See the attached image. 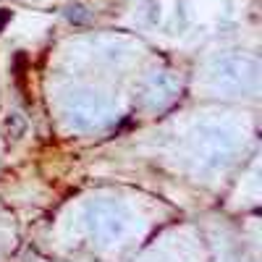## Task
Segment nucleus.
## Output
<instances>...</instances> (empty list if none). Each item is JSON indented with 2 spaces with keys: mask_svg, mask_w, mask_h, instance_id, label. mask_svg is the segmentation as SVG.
Here are the masks:
<instances>
[{
  "mask_svg": "<svg viewBox=\"0 0 262 262\" xmlns=\"http://www.w3.org/2000/svg\"><path fill=\"white\" fill-rule=\"evenodd\" d=\"M8 18H11V13H8V11H0V32H3V27L8 24Z\"/></svg>",
  "mask_w": 262,
  "mask_h": 262,
  "instance_id": "f257e3e1",
  "label": "nucleus"
}]
</instances>
